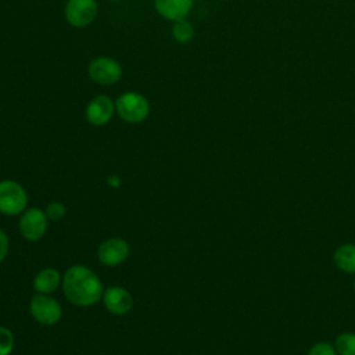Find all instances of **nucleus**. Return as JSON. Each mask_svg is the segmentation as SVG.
Returning a JSON list of instances; mask_svg holds the SVG:
<instances>
[{
    "label": "nucleus",
    "instance_id": "6ab92c4d",
    "mask_svg": "<svg viewBox=\"0 0 355 355\" xmlns=\"http://www.w3.org/2000/svg\"><path fill=\"white\" fill-rule=\"evenodd\" d=\"M8 251V239L7 234L0 229V262L6 258Z\"/></svg>",
    "mask_w": 355,
    "mask_h": 355
},
{
    "label": "nucleus",
    "instance_id": "7ed1b4c3",
    "mask_svg": "<svg viewBox=\"0 0 355 355\" xmlns=\"http://www.w3.org/2000/svg\"><path fill=\"white\" fill-rule=\"evenodd\" d=\"M28 204L25 189L15 180L0 182V212L4 215L21 214Z\"/></svg>",
    "mask_w": 355,
    "mask_h": 355
},
{
    "label": "nucleus",
    "instance_id": "4468645a",
    "mask_svg": "<svg viewBox=\"0 0 355 355\" xmlns=\"http://www.w3.org/2000/svg\"><path fill=\"white\" fill-rule=\"evenodd\" d=\"M337 355H355V333L343 331L340 333L333 343Z\"/></svg>",
    "mask_w": 355,
    "mask_h": 355
},
{
    "label": "nucleus",
    "instance_id": "9d476101",
    "mask_svg": "<svg viewBox=\"0 0 355 355\" xmlns=\"http://www.w3.org/2000/svg\"><path fill=\"white\" fill-rule=\"evenodd\" d=\"M105 308L114 315H125L133 305L132 295L122 287H110L103 293Z\"/></svg>",
    "mask_w": 355,
    "mask_h": 355
},
{
    "label": "nucleus",
    "instance_id": "9b49d317",
    "mask_svg": "<svg viewBox=\"0 0 355 355\" xmlns=\"http://www.w3.org/2000/svg\"><path fill=\"white\" fill-rule=\"evenodd\" d=\"M154 7L161 17L175 22L189 15L193 0H154Z\"/></svg>",
    "mask_w": 355,
    "mask_h": 355
},
{
    "label": "nucleus",
    "instance_id": "aec40b11",
    "mask_svg": "<svg viewBox=\"0 0 355 355\" xmlns=\"http://www.w3.org/2000/svg\"><path fill=\"white\" fill-rule=\"evenodd\" d=\"M354 293H355V279H354Z\"/></svg>",
    "mask_w": 355,
    "mask_h": 355
},
{
    "label": "nucleus",
    "instance_id": "f8f14e48",
    "mask_svg": "<svg viewBox=\"0 0 355 355\" xmlns=\"http://www.w3.org/2000/svg\"><path fill=\"white\" fill-rule=\"evenodd\" d=\"M334 266L347 275H355V243L340 244L333 252Z\"/></svg>",
    "mask_w": 355,
    "mask_h": 355
},
{
    "label": "nucleus",
    "instance_id": "6e6552de",
    "mask_svg": "<svg viewBox=\"0 0 355 355\" xmlns=\"http://www.w3.org/2000/svg\"><path fill=\"white\" fill-rule=\"evenodd\" d=\"M114 111L115 103L112 101V98L105 94H100L89 101L85 111V116L90 125L101 126L112 118Z\"/></svg>",
    "mask_w": 355,
    "mask_h": 355
},
{
    "label": "nucleus",
    "instance_id": "0eeeda50",
    "mask_svg": "<svg viewBox=\"0 0 355 355\" xmlns=\"http://www.w3.org/2000/svg\"><path fill=\"white\" fill-rule=\"evenodd\" d=\"M47 215L39 208H29L19 219V232L24 239L36 241L43 237L47 227Z\"/></svg>",
    "mask_w": 355,
    "mask_h": 355
},
{
    "label": "nucleus",
    "instance_id": "f3484780",
    "mask_svg": "<svg viewBox=\"0 0 355 355\" xmlns=\"http://www.w3.org/2000/svg\"><path fill=\"white\" fill-rule=\"evenodd\" d=\"M306 355H337V352L331 343L318 341L308 349Z\"/></svg>",
    "mask_w": 355,
    "mask_h": 355
},
{
    "label": "nucleus",
    "instance_id": "ddd939ff",
    "mask_svg": "<svg viewBox=\"0 0 355 355\" xmlns=\"http://www.w3.org/2000/svg\"><path fill=\"white\" fill-rule=\"evenodd\" d=\"M61 283V276L57 269L54 268H46L40 270L33 280V287L40 294H49L53 293Z\"/></svg>",
    "mask_w": 355,
    "mask_h": 355
},
{
    "label": "nucleus",
    "instance_id": "f03ea898",
    "mask_svg": "<svg viewBox=\"0 0 355 355\" xmlns=\"http://www.w3.org/2000/svg\"><path fill=\"white\" fill-rule=\"evenodd\" d=\"M115 111L119 118L128 123H139L148 116V100L136 92H126L115 101Z\"/></svg>",
    "mask_w": 355,
    "mask_h": 355
},
{
    "label": "nucleus",
    "instance_id": "dca6fc26",
    "mask_svg": "<svg viewBox=\"0 0 355 355\" xmlns=\"http://www.w3.org/2000/svg\"><path fill=\"white\" fill-rule=\"evenodd\" d=\"M14 348L12 331L7 327L0 326V355H10Z\"/></svg>",
    "mask_w": 355,
    "mask_h": 355
},
{
    "label": "nucleus",
    "instance_id": "412c9836",
    "mask_svg": "<svg viewBox=\"0 0 355 355\" xmlns=\"http://www.w3.org/2000/svg\"><path fill=\"white\" fill-rule=\"evenodd\" d=\"M110 1H118V0H110Z\"/></svg>",
    "mask_w": 355,
    "mask_h": 355
},
{
    "label": "nucleus",
    "instance_id": "a211bd4d",
    "mask_svg": "<svg viewBox=\"0 0 355 355\" xmlns=\"http://www.w3.org/2000/svg\"><path fill=\"white\" fill-rule=\"evenodd\" d=\"M67 209H65V205L62 202H50L46 208V215L49 219H53V220H58V219H62L64 215H65Z\"/></svg>",
    "mask_w": 355,
    "mask_h": 355
},
{
    "label": "nucleus",
    "instance_id": "1a4fd4ad",
    "mask_svg": "<svg viewBox=\"0 0 355 355\" xmlns=\"http://www.w3.org/2000/svg\"><path fill=\"white\" fill-rule=\"evenodd\" d=\"M129 255V244L119 237H112L98 247V259L107 266L122 263Z\"/></svg>",
    "mask_w": 355,
    "mask_h": 355
},
{
    "label": "nucleus",
    "instance_id": "f257e3e1",
    "mask_svg": "<svg viewBox=\"0 0 355 355\" xmlns=\"http://www.w3.org/2000/svg\"><path fill=\"white\" fill-rule=\"evenodd\" d=\"M62 290L68 301L89 306L103 297V284L97 275L83 265L71 266L62 279Z\"/></svg>",
    "mask_w": 355,
    "mask_h": 355
},
{
    "label": "nucleus",
    "instance_id": "39448f33",
    "mask_svg": "<svg viewBox=\"0 0 355 355\" xmlns=\"http://www.w3.org/2000/svg\"><path fill=\"white\" fill-rule=\"evenodd\" d=\"M65 18L75 28L90 25L97 15L96 0H68L65 4Z\"/></svg>",
    "mask_w": 355,
    "mask_h": 355
},
{
    "label": "nucleus",
    "instance_id": "20e7f679",
    "mask_svg": "<svg viewBox=\"0 0 355 355\" xmlns=\"http://www.w3.org/2000/svg\"><path fill=\"white\" fill-rule=\"evenodd\" d=\"M87 73L90 79L98 85H114L122 76L121 64L111 57H97L90 61L87 67Z\"/></svg>",
    "mask_w": 355,
    "mask_h": 355
},
{
    "label": "nucleus",
    "instance_id": "423d86ee",
    "mask_svg": "<svg viewBox=\"0 0 355 355\" xmlns=\"http://www.w3.org/2000/svg\"><path fill=\"white\" fill-rule=\"evenodd\" d=\"M31 313L42 324H55L61 319V306L60 304L44 294H37L31 301Z\"/></svg>",
    "mask_w": 355,
    "mask_h": 355
},
{
    "label": "nucleus",
    "instance_id": "2eb2a0df",
    "mask_svg": "<svg viewBox=\"0 0 355 355\" xmlns=\"http://www.w3.org/2000/svg\"><path fill=\"white\" fill-rule=\"evenodd\" d=\"M172 36L179 43H189L194 37V28L186 19H179L173 22Z\"/></svg>",
    "mask_w": 355,
    "mask_h": 355
}]
</instances>
